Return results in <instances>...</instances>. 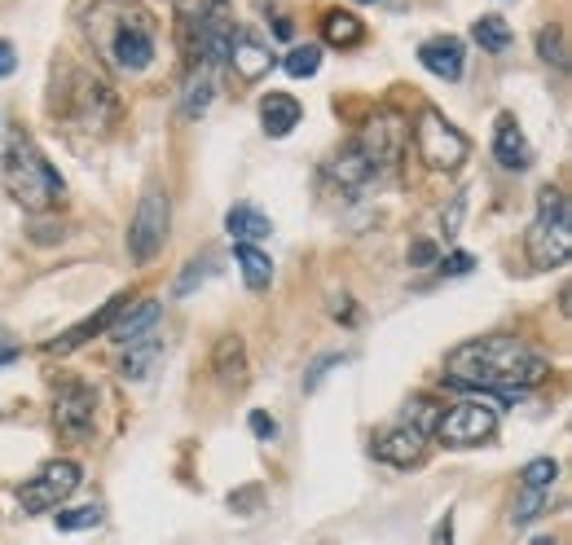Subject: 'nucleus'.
Instances as JSON below:
<instances>
[{
  "instance_id": "e433bc0d",
  "label": "nucleus",
  "mask_w": 572,
  "mask_h": 545,
  "mask_svg": "<svg viewBox=\"0 0 572 545\" xmlns=\"http://www.w3.org/2000/svg\"><path fill=\"white\" fill-rule=\"evenodd\" d=\"M410 260H414V264H432V260H436V247H432V242H414Z\"/></svg>"
},
{
  "instance_id": "412c9836",
  "label": "nucleus",
  "mask_w": 572,
  "mask_h": 545,
  "mask_svg": "<svg viewBox=\"0 0 572 545\" xmlns=\"http://www.w3.org/2000/svg\"><path fill=\"white\" fill-rule=\"evenodd\" d=\"M225 229H229V238H234V242H260V238H269V233H273L269 216H260V211L247 207V203H238V207L225 211Z\"/></svg>"
},
{
  "instance_id": "f704fd0d",
  "label": "nucleus",
  "mask_w": 572,
  "mask_h": 545,
  "mask_svg": "<svg viewBox=\"0 0 572 545\" xmlns=\"http://www.w3.org/2000/svg\"><path fill=\"white\" fill-rule=\"evenodd\" d=\"M251 436L273 440V436H278V422H273L269 414H260V409H256V414H251Z\"/></svg>"
},
{
  "instance_id": "bb28decb",
  "label": "nucleus",
  "mask_w": 572,
  "mask_h": 545,
  "mask_svg": "<svg viewBox=\"0 0 572 545\" xmlns=\"http://www.w3.org/2000/svg\"><path fill=\"white\" fill-rule=\"evenodd\" d=\"M436 418H440V405H432L427 396H418V400H410V405H405V422H410V427H418L423 436H432V431H436Z\"/></svg>"
},
{
  "instance_id": "dca6fc26",
  "label": "nucleus",
  "mask_w": 572,
  "mask_h": 545,
  "mask_svg": "<svg viewBox=\"0 0 572 545\" xmlns=\"http://www.w3.org/2000/svg\"><path fill=\"white\" fill-rule=\"evenodd\" d=\"M124 304H128V295H115V299H110V304H102V313H97V317H84L80 326H71L62 339L44 343V352H49V357H66V352H75V348H80V343H88L93 335H102V330L110 326V321L119 317V308H124Z\"/></svg>"
},
{
  "instance_id": "a211bd4d",
  "label": "nucleus",
  "mask_w": 572,
  "mask_h": 545,
  "mask_svg": "<svg viewBox=\"0 0 572 545\" xmlns=\"http://www.w3.org/2000/svg\"><path fill=\"white\" fill-rule=\"evenodd\" d=\"M225 58L234 62V71H238L247 84H256L260 75L273 66L269 44H260L256 36H234V40H229V53H225Z\"/></svg>"
},
{
  "instance_id": "423d86ee",
  "label": "nucleus",
  "mask_w": 572,
  "mask_h": 545,
  "mask_svg": "<svg viewBox=\"0 0 572 545\" xmlns=\"http://www.w3.org/2000/svg\"><path fill=\"white\" fill-rule=\"evenodd\" d=\"M432 436L445 444V449H476V444L498 436V409L484 405V400H462V405H449V409H440Z\"/></svg>"
},
{
  "instance_id": "7c9ffc66",
  "label": "nucleus",
  "mask_w": 572,
  "mask_h": 545,
  "mask_svg": "<svg viewBox=\"0 0 572 545\" xmlns=\"http://www.w3.org/2000/svg\"><path fill=\"white\" fill-rule=\"evenodd\" d=\"M207 269H212V255H203V264H185V277H181V282H176V295H190L194 291V282H203V277H207Z\"/></svg>"
},
{
  "instance_id": "cd10ccee",
  "label": "nucleus",
  "mask_w": 572,
  "mask_h": 545,
  "mask_svg": "<svg viewBox=\"0 0 572 545\" xmlns=\"http://www.w3.org/2000/svg\"><path fill=\"white\" fill-rule=\"evenodd\" d=\"M53 519H58V528L62 532H75V528H97V524H102V506H75V510H58V515H53Z\"/></svg>"
},
{
  "instance_id": "4be33fe9",
  "label": "nucleus",
  "mask_w": 572,
  "mask_h": 545,
  "mask_svg": "<svg viewBox=\"0 0 572 545\" xmlns=\"http://www.w3.org/2000/svg\"><path fill=\"white\" fill-rule=\"evenodd\" d=\"M216 374L225 387H242L247 383V348L238 335H225L216 343Z\"/></svg>"
},
{
  "instance_id": "58836bf2",
  "label": "nucleus",
  "mask_w": 572,
  "mask_h": 545,
  "mask_svg": "<svg viewBox=\"0 0 572 545\" xmlns=\"http://www.w3.org/2000/svg\"><path fill=\"white\" fill-rule=\"evenodd\" d=\"M357 5H370V0H357Z\"/></svg>"
},
{
  "instance_id": "9d476101",
  "label": "nucleus",
  "mask_w": 572,
  "mask_h": 545,
  "mask_svg": "<svg viewBox=\"0 0 572 545\" xmlns=\"http://www.w3.org/2000/svg\"><path fill=\"white\" fill-rule=\"evenodd\" d=\"M555 480H559V466L550 458H533L524 466L520 471V497H515V506H511V524L515 528H524V524H533L537 515H546Z\"/></svg>"
},
{
  "instance_id": "39448f33",
  "label": "nucleus",
  "mask_w": 572,
  "mask_h": 545,
  "mask_svg": "<svg viewBox=\"0 0 572 545\" xmlns=\"http://www.w3.org/2000/svg\"><path fill=\"white\" fill-rule=\"evenodd\" d=\"M414 146H418V159H423L432 172H454V168L467 163V154H471V141L462 137V132L449 124L436 106H427L423 115H418Z\"/></svg>"
},
{
  "instance_id": "7ed1b4c3",
  "label": "nucleus",
  "mask_w": 572,
  "mask_h": 545,
  "mask_svg": "<svg viewBox=\"0 0 572 545\" xmlns=\"http://www.w3.org/2000/svg\"><path fill=\"white\" fill-rule=\"evenodd\" d=\"M0 185L31 216L49 211L62 198V176L53 172V163L44 159L27 132H9L5 146H0Z\"/></svg>"
},
{
  "instance_id": "2f4dec72",
  "label": "nucleus",
  "mask_w": 572,
  "mask_h": 545,
  "mask_svg": "<svg viewBox=\"0 0 572 545\" xmlns=\"http://www.w3.org/2000/svg\"><path fill=\"white\" fill-rule=\"evenodd\" d=\"M471 269H476V260H471L467 251H458V255H449V260H440V273H445V277H467Z\"/></svg>"
},
{
  "instance_id": "1a4fd4ad",
  "label": "nucleus",
  "mask_w": 572,
  "mask_h": 545,
  "mask_svg": "<svg viewBox=\"0 0 572 545\" xmlns=\"http://www.w3.org/2000/svg\"><path fill=\"white\" fill-rule=\"evenodd\" d=\"M80 466L75 462H49L44 471L36 475V480H27L18 488V502L22 510H31V515H44V510H58L66 497L80 488Z\"/></svg>"
},
{
  "instance_id": "4468645a",
  "label": "nucleus",
  "mask_w": 572,
  "mask_h": 545,
  "mask_svg": "<svg viewBox=\"0 0 572 545\" xmlns=\"http://www.w3.org/2000/svg\"><path fill=\"white\" fill-rule=\"evenodd\" d=\"M493 154H498V163L506 172H524L528 163H533V146H528V137L515 124V115H498V128H493Z\"/></svg>"
},
{
  "instance_id": "f257e3e1",
  "label": "nucleus",
  "mask_w": 572,
  "mask_h": 545,
  "mask_svg": "<svg viewBox=\"0 0 572 545\" xmlns=\"http://www.w3.org/2000/svg\"><path fill=\"white\" fill-rule=\"evenodd\" d=\"M546 374H550V361L542 352H533L524 339H511V335L458 343L445 357V387L498 396V400H515L528 387L546 383Z\"/></svg>"
},
{
  "instance_id": "393cba45",
  "label": "nucleus",
  "mask_w": 572,
  "mask_h": 545,
  "mask_svg": "<svg viewBox=\"0 0 572 545\" xmlns=\"http://www.w3.org/2000/svg\"><path fill=\"white\" fill-rule=\"evenodd\" d=\"M471 36H476L480 49H489V53H502L506 44H511V27L498 18V14H484L476 18V27H471Z\"/></svg>"
},
{
  "instance_id": "c9c22d12",
  "label": "nucleus",
  "mask_w": 572,
  "mask_h": 545,
  "mask_svg": "<svg viewBox=\"0 0 572 545\" xmlns=\"http://www.w3.org/2000/svg\"><path fill=\"white\" fill-rule=\"evenodd\" d=\"M14 66H18L14 44H9V40H0V80H5V75H14Z\"/></svg>"
},
{
  "instance_id": "a878e982",
  "label": "nucleus",
  "mask_w": 572,
  "mask_h": 545,
  "mask_svg": "<svg viewBox=\"0 0 572 545\" xmlns=\"http://www.w3.org/2000/svg\"><path fill=\"white\" fill-rule=\"evenodd\" d=\"M317 66H322V49L317 44H300V49H291L282 58V71L295 75V80H308V75H317Z\"/></svg>"
},
{
  "instance_id": "473e14b6",
  "label": "nucleus",
  "mask_w": 572,
  "mask_h": 545,
  "mask_svg": "<svg viewBox=\"0 0 572 545\" xmlns=\"http://www.w3.org/2000/svg\"><path fill=\"white\" fill-rule=\"evenodd\" d=\"M335 365H344V357H322L313 365V370H308V378H304V392H317V387H322V378H326V370H335Z\"/></svg>"
},
{
  "instance_id": "2eb2a0df",
  "label": "nucleus",
  "mask_w": 572,
  "mask_h": 545,
  "mask_svg": "<svg viewBox=\"0 0 572 545\" xmlns=\"http://www.w3.org/2000/svg\"><path fill=\"white\" fill-rule=\"evenodd\" d=\"M418 62H423L432 75H440V80H462L467 49H462V40H454V36H436V40L418 44Z\"/></svg>"
},
{
  "instance_id": "c85d7f7f",
  "label": "nucleus",
  "mask_w": 572,
  "mask_h": 545,
  "mask_svg": "<svg viewBox=\"0 0 572 545\" xmlns=\"http://www.w3.org/2000/svg\"><path fill=\"white\" fill-rule=\"evenodd\" d=\"M172 9L181 14V22L185 27H194L198 18H207L212 9H220V0H172Z\"/></svg>"
},
{
  "instance_id": "6ab92c4d",
  "label": "nucleus",
  "mask_w": 572,
  "mask_h": 545,
  "mask_svg": "<svg viewBox=\"0 0 572 545\" xmlns=\"http://www.w3.org/2000/svg\"><path fill=\"white\" fill-rule=\"evenodd\" d=\"M128 348V357L119 361V378H128V383H141V378H146L154 365L163 361V339L154 335H141V339H132V343H124Z\"/></svg>"
},
{
  "instance_id": "c756f323",
  "label": "nucleus",
  "mask_w": 572,
  "mask_h": 545,
  "mask_svg": "<svg viewBox=\"0 0 572 545\" xmlns=\"http://www.w3.org/2000/svg\"><path fill=\"white\" fill-rule=\"evenodd\" d=\"M537 49H542V58L555 62V66L568 62V58H564V40H559V31H542V36H537Z\"/></svg>"
},
{
  "instance_id": "72a5a7b5",
  "label": "nucleus",
  "mask_w": 572,
  "mask_h": 545,
  "mask_svg": "<svg viewBox=\"0 0 572 545\" xmlns=\"http://www.w3.org/2000/svg\"><path fill=\"white\" fill-rule=\"evenodd\" d=\"M462 207H467V194H458L454 203H449V216L440 220V229H445V238H454L458 233V220H462Z\"/></svg>"
},
{
  "instance_id": "6e6552de",
  "label": "nucleus",
  "mask_w": 572,
  "mask_h": 545,
  "mask_svg": "<svg viewBox=\"0 0 572 545\" xmlns=\"http://www.w3.org/2000/svg\"><path fill=\"white\" fill-rule=\"evenodd\" d=\"M405 137H410L405 119L396 115V110H379V115L370 119V128L361 132V141H352V146L361 150V159L374 168V176H383V172H392L396 163H401Z\"/></svg>"
},
{
  "instance_id": "ddd939ff",
  "label": "nucleus",
  "mask_w": 572,
  "mask_h": 545,
  "mask_svg": "<svg viewBox=\"0 0 572 545\" xmlns=\"http://www.w3.org/2000/svg\"><path fill=\"white\" fill-rule=\"evenodd\" d=\"M225 58H212V53H194V66H190V80H185V97H181V110L190 119H198L216 97V66Z\"/></svg>"
},
{
  "instance_id": "aec40b11",
  "label": "nucleus",
  "mask_w": 572,
  "mask_h": 545,
  "mask_svg": "<svg viewBox=\"0 0 572 545\" xmlns=\"http://www.w3.org/2000/svg\"><path fill=\"white\" fill-rule=\"evenodd\" d=\"M260 124L269 137H286L295 124H300V102L291 93H264L260 102Z\"/></svg>"
},
{
  "instance_id": "b1692460",
  "label": "nucleus",
  "mask_w": 572,
  "mask_h": 545,
  "mask_svg": "<svg viewBox=\"0 0 572 545\" xmlns=\"http://www.w3.org/2000/svg\"><path fill=\"white\" fill-rule=\"evenodd\" d=\"M322 36L326 44H335V49H352V44H361L366 36V27L357 22V14H344V9H330L322 18Z\"/></svg>"
},
{
  "instance_id": "f3484780",
  "label": "nucleus",
  "mask_w": 572,
  "mask_h": 545,
  "mask_svg": "<svg viewBox=\"0 0 572 545\" xmlns=\"http://www.w3.org/2000/svg\"><path fill=\"white\" fill-rule=\"evenodd\" d=\"M154 321H159V299H141L137 308H119V317L106 326V335L124 348V343H132V339H141V335H150L154 330Z\"/></svg>"
},
{
  "instance_id": "0eeeda50",
  "label": "nucleus",
  "mask_w": 572,
  "mask_h": 545,
  "mask_svg": "<svg viewBox=\"0 0 572 545\" xmlns=\"http://www.w3.org/2000/svg\"><path fill=\"white\" fill-rule=\"evenodd\" d=\"M168 220H172V207H168V189L150 185L137 203V216H132V229H128V247L141 264L154 260L168 242Z\"/></svg>"
},
{
  "instance_id": "4c0bfd02",
  "label": "nucleus",
  "mask_w": 572,
  "mask_h": 545,
  "mask_svg": "<svg viewBox=\"0 0 572 545\" xmlns=\"http://www.w3.org/2000/svg\"><path fill=\"white\" fill-rule=\"evenodd\" d=\"M9 335H0V365H5V361H14L18 357V343H5Z\"/></svg>"
},
{
  "instance_id": "5701e85b",
  "label": "nucleus",
  "mask_w": 572,
  "mask_h": 545,
  "mask_svg": "<svg viewBox=\"0 0 572 545\" xmlns=\"http://www.w3.org/2000/svg\"><path fill=\"white\" fill-rule=\"evenodd\" d=\"M234 260H238V269H242V282H247L251 291H264V286L273 282V260L256 247V242H238Z\"/></svg>"
},
{
  "instance_id": "20e7f679",
  "label": "nucleus",
  "mask_w": 572,
  "mask_h": 545,
  "mask_svg": "<svg viewBox=\"0 0 572 545\" xmlns=\"http://www.w3.org/2000/svg\"><path fill=\"white\" fill-rule=\"evenodd\" d=\"M524 251H528V264L533 269H559L572 251V211H568V198L559 189H542L537 198V220L528 225V238H524Z\"/></svg>"
},
{
  "instance_id": "f03ea898",
  "label": "nucleus",
  "mask_w": 572,
  "mask_h": 545,
  "mask_svg": "<svg viewBox=\"0 0 572 545\" xmlns=\"http://www.w3.org/2000/svg\"><path fill=\"white\" fill-rule=\"evenodd\" d=\"M88 36L102 44V58L124 75H137L154 62V18L141 5L106 0L88 18Z\"/></svg>"
},
{
  "instance_id": "9b49d317",
  "label": "nucleus",
  "mask_w": 572,
  "mask_h": 545,
  "mask_svg": "<svg viewBox=\"0 0 572 545\" xmlns=\"http://www.w3.org/2000/svg\"><path fill=\"white\" fill-rule=\"evenodd\" d=\"M93 409H97V396L88 392L84 383H66L58 400H53V427H58L62 436L80 440L93 431Z\"/></svg>"
},
{
  "instance_id": "f8f14e48",
  "label": "nucleus",
  "mask_w": 572,
  "mask_h": 545,
  "mask_svg": "<svg viewBox=\"0 0 572 545\" xmlns=\"http://www.w3.org/2000/svg\"><path fill=\"white\" fill-rule=\"evenodd\" d=\"M374 453H379L388 466H418L427 458V436L418 427H410V422H401V427H388L379 431V440H374Z\"/></svg>"
}]
</instances>
